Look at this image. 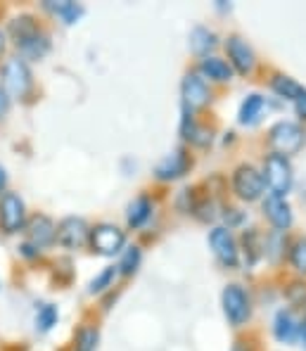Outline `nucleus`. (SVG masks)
<instances>
[{"label": "nucleus", "instance_id": "28", "mask_svg": "<svg viewBox=\"0 0 306 351\" xmlns=\"http://www.w3.org/2000/svg\"><path fill=\"white\" fill-rule=\"evenodd\" d=\"M242 242H245L247 266H254V263L259 261V256H261V242H259V235L254 233V230H247V233L242 235Z\"/></svg>", "mask_w": 306, "mask_h": 351}, {"label": "nucleus", "instance_id": "6", "mask_svg": "<svg viewBox=\"0 0 306 351\" xmlns=\"http://www.w3.org/2000/svg\"><path fill=\"white\" fill-rule=\"evenodd\" d=\"M88 245H91V250L95 254L114 256L126 247V233L121 228H117L114 223H97L95 228H91Z\"/></svg>", "mask_w": 306, "mask_h": 351}, {"label": "nucleus", "instance_id": "4", "mask_svg": "<svg viewBox=\"0 0 306 351\" xmlns=\"http://www.w3.org/2000/svg\"><path fill=\"white\" fill-rule=\"evenodd\" d=\"M263 183L271 188L273 195H285L290 193L292 188V180H294V173H292V164H290L287 157H280V154H268L266 162H263Z\"/></svg>", "mask_w": 306, "mask_h": 351}, {"label": "nucleus", "instance_id": "15", "mask_svg": "<svg viewBox=\"0 0 306 351\" xmlns=\"http://www.w3.org/2000/svg\"><path fill=\"white\" fill-rule=\"evenodd\" d=\"M190 169V157L185 154V149H176L171 157L164 159L157 167V178L159 180H176Z\"/></svg>", "mask_w": 306, "mask_h": 351}, {"label": "nucleus", "instance_id": "19", "mask_svg": "<svg viewBox=\"0 0 306 351\" xmlns=\"http://www.w3.org/2000/svg\"><path fill=\"white\" fill-rule=\"evenodd\" d=\"M200 71L207 79L219 81V84H226V81L233 79V66L221 58H204L200 64Z\"/></svg>", "mask_w": 306, "mask_h": 351}, {"label": "nucleus", "instance_id": "23", "mask_svg": "<svg viewBox=\"0 0 306 351\" xmlns=\"http://www.w3.org/2000/svg\"><path fill=\"white\" fill-rule=\"evenodd\" d=\"M214 45H216L214 31H209L207 27H195L193 31H190V48H193V53L204 55L207 58V53H209Z\"/></svg>", "mask_w": 306, "mask_h": 351}, {"label": "nucleus", "instance_id": "7", "mask_svg": "<svg viewBox=\"0 0 306 351\" xmlns=\"http://www.w3.org/2000/svg\"><path fill=\"white\" fill-rule=\"evenodd\" d=\"M221 302H223V313H226L228 323L233 328H240V325L247 323V318L252 313L250 297H247L240 285H228L221 294Z\"/></svg>", "mask_w": 306, "mask_h": 351}, {"label": "nucleus", "instance_id": "16", "mask_svg": "<svg viewBox=\"0 0 306 351\" xmlns=\"http://www.w3.org/2000/svg\"><path fill=\"white\" fill-rule=\"evenodd\" d=\"M43 8L48 10V12H53L57 19H62V24H76L81 19V14H84V8H81L79 3H71V0H45Z\"/></svg>", "mask_w": 306, "mask_h": 351}, {"label": "nucleus", "instance_id": "35", "mask_svg": "<svg viewBox=\"0 0 306 351\" xmlns=\"http://www.w3.org/2000/svg\"><path fill=\"white\" fill-rule=\"evenodd\" d=\"M5 45H8V36H5V31L0 29V58L5 55Z\"/></svg>", "mask_w": 306, "mask_h": 351}, {"label": "nucleus", "instance_id": "14", "mask_svg": "<svg viewBox=\"0 0 306 351\" xmlns=\"http://www.w3.org/2000/svg\"><path fill=\"white\" fill-rule=\"evenodd\" d=\"M180 90H183V102H185V110L188 112L200 110V107H204L207 102H209V88H207L204 79L197 74L185 76Z\"/></svg>", "mask_w": 306, "mask_h": 351}, {"label": "nucleus", "instance_id": "33", "mask_svg": "<svg viewBox=\"0 0 306 351\" xmlns=\"http://www.w3.org/2000/svg\"><path fill=\"white\" fill-rule=\"evenodd\" d=\"M294 105H297L299 117H304V119H306V90L297 97V100H294Z\"/></svg>", "mask_w": 306, "mask_h": 351}, {"label": "nucleus", "instance_id": "34", "mask_svg": "<svg viewBox=\"0 0 306 351\" xmlns=\"http://www.w3.org/2000/svg\"><path fill=\"white\" fill-rule=\"evenodd\" d=\"M8 193V171H5V167L0 164V195Z\"/></svg>", "mask_w": 306, "mask_h": 351}, {"label": "nucleus", "instance_id": "30", "mask_svg": "<svg viewBox=\"0 0 306 351\" xmlns=\"http://www.w3.org/2000/svg\"><path fill=\"white\" fill-rule=\"evenodd\" d=\"M287 299L294 306H304L306 304V282H292L287 287Z\"/></svg>", "mask_w": 306, "mask_h": 351}, {"label": "nucleus", "instance_id": "31", "mask_svg": "<svg viewBox=\"0 0 306 351\" xmlns=\"http://www.w3.org/2000/svg\"><path fill=\"white\" fill-rule=\"evenodd\" d=\"M19 254L27 256V259H38L40 250H38V247L31 245V242H22V245H19Z\"/></svg>", "mask_w": 306, "mask_h": 351}, {"label": "nucleus", "instance_id": "2", "mask_svg": "<svg viewBox=\"0 0 306 351\" xmlns=\"http://www.w3.org/2000/svg\"><path fill=\"white\" fill-rule=\"evenodd\" d=\"M0 88L8 93L10 100H24L34 88V74L27 60L8 58L0 66Z\"/></svg>", "mask_w": 306, "mask_h": 351}, {"label": "nucleus", "instance_id": "29", "mask_svg": "<svg viewBox=\"0 0 306 351\" xmlns=\"http://www.w3.org/2000/svg\"><path fill=\"white\" fill-rule=\"evenodd\" d=\"M290 261H292L294 271L306 276V237L304 240H297L292 245V250H290Z\"/></svg>", "mask_w": 306, "mask_h": 351}, {"label": "nucleus", "instance_id": "11", "mask_svg": "<svg viewBox=\"0 0 306 351\" xmlns=\"http://www.w3.org/2000/svg\"><path fill=\"white\" fill-rule=\"evenodd\" d=\"M209 245H211V250H214L216 259H219L223 266L226 268L237 266V242L231 230L223 228V226L214 228L209 233Z\"/></svg>", "mask_w": 306, "mask_h": 351}, {"label": "nucleus", "instance_id": "10", "mask_svg": "<svg viewBox=\"0 0 306 351\" xmlns=\"http://www.w3.org/2000/svg\"><path fill=\"white\" fill-rule=\"evenodd\" d=\"M24 230H27V235H29L27 242L38 247V250H48V247H53L57 242V223L45 214L31 216Z\"/></svg>", "mask_w": 306, "mask_h": 351}, {"label": "nucleus", "instance_id": "20", "mask_svg": "<svg viewBox=\"0 0 306 351\" xmlns=\"http://www.w3.org/2000/svg\"><path fill=\"white\" fill-rule=\"evenodd\" d=\"M263 107H266V100H263L259 93L247 95L245 102H242V107H240V123H245V126L257 123L259 119H261V114H263Z\"/></svg>", "mask_w": 306, "mask_h": 351}, {"label": "nucleus", "instance_id": "36", "mask_svg": "<svg viewBox=\"0 0 306 351\" xmlns=\"http://www.w3.org/2000/svg\"><path fill=\"white\" fill-rule=\"evenodd\" d=\"M302 339H304V347H306V325H302Z\"/></svg>", "mask_w": 306, "mask_h": 351}, {"label": "nucleus", "instance_id": "26", "mask_svg": "<svg viewBox=\"0 0 306 351\" xmlns=\"http://www.w3.org/2000/svg\"><path fill=\"white\" fill-rule=\"evenodd\" d=\"M117 276H119L117 266L102 268V271L97 273V276L91 280V285H88V294H102L105 290H110L112 282H114V278H117Z\"/></svg>", "mask_w": 306, "mask_h": 351}, {"label": "nucleus", "instance_id": "1", "mask_svg": "<svg viewBox=\"0 0 306 351\" xmlns=\"http://www.w3.org/2000/svg\"><path fill=\"white\" fill-rule=\"evenodd\" d=\"M8 34L22 60H43L50 53V36L34 14H17L8 24Z\"/></svg>", "mask_w": 306, "mask_h": 351}, {"label": "nucleus", "instance_id": "22", "mask_svg": "<svg viewBox=\"0 0 306 351\" xmlns=\"http://www.w3.org/2000/svg\"><path fill=\"white\" fill-rule=\"evenodd\" d=\"M97 342H100V330L95 325H81L74 335V344L71 349L74 351H97Z\"/></svg>", "mask_w": 306, "mask_h": 351}, {"label": "nucleus", "instance_id": "9", "mask_svg": "<svg viewBox=\"0 0 306 351\" xmlns=\"http://www.w3.org/2000/svg\"><path fill=\"white\" fill-rule=\"evenodd\" d=\"M88 235H91V226L81 216H64L57 223V245L64 250H81L88 245Z\"/></svg>", "mask_w": 306, "mask_h": 351}, {"label": "nucleus", "instance_id": "25", "mask_svg": "<svg viewBox=\"0 0 306 351\" xmlns=\"http://www.w3.org/2000/svg\"><path fill=\"white\" fill-rule=\"evenodd\" d=\"M60 321V311H57L55 304H40L38 311H36V330L38 332H50Z\"/></svg>", "mask_w": 306, "mask_h": 351}, {"label": "nucleus", "instance_id": "5", "mask_svg": "<svg viewBox=\"0 0 306 351\" xmlns=\"http://www.w3.org/2000/svg\"><path fill=\"white\" fill-rule=\"evenodd\" d=\"M27 204L17 193H5L0 195V230L5 235L22 233L27 228Z\"/></svg>", "mask_w": 306, "mask_h": 351}, {"label": "nucleus", "instance_id": "12", "mask_svg": "<svg viewBox=\"0 0 306 351\" xmlns=\"http://www.w3.org/2000/svg\"><path fill=\"white\" fill-rule=\"evenodd\" d=\"M226 50H228V58H231V64L235 66L242 76L250 74L254 69V64H257L252 45L247 43L245 38H240V36H231V38L226 40Z\"/></svg>", "mask_w": 306, "mask_h": 351}, {"label": "nucleus", "instance_id": "32", "mask_svg": "<svg viewBox=\"0 0 306 351\" xmlns=\"http://www.w3.org/2000/svg\"><path fill=\"white\" fill-rule=\"evenodd\" d=\"M10 102H12V100L8 97V93H5L3 88H0V119H3L10 112Z\"/></svg>", "mask_w": 306, "mask_h": 351}, {"label": "nucleus", "instance_id": "17", "mask_svg": "<svg viewBox=\"0 0 306 351\" xmlns=\"http://www.w3.org/2000/svg\"><path fill=\"white\" fill-rule=\"evenodd\" d=\"M150 216H152V202H150L145 195H140V197H136L131 204H128V211H126L128 228H133V230L143 228V226L150 221Z\"/></svg>", "mask_w": 306, "mask_h": 351}, {"label": "nucleus", "instance_id": "13", "mask_svg": "<svg viewBox=\"0 0 306 351\" xmlns=\"http://www.w3.org/2000/svg\"><path fill=\"white\" fill-rule=\"evenodd\" d=\"M263 214H266V219L276 226L280 233H285L292 226V206L287 204L285 197H280V195L273 193L266 195V199H263Z\"/></svg>", "mask_w": 306, "mask_h": 351}, {"label": "nucleus", "instance_id": "3", "mask_svg": "<svg viewBox=\"0 0 306 351\" xmlns=\"http://www.w3.org/2000/svg\"><path fill=\"white\" fill-rule=\"evenodd\" d=\"M268 143H271V147L276 149V154H280V157H292V154H297L304 147L306 133L294 121H278L271 128V133H268Z\"/></svg>", "mask_w": 306, "mask_h": 351}, {"label": "nucleus", "instance_id": "8", "mask_svg": "<svg viewBox=\"0 0 306 351\" xmlns=\"http://www.w3.org/2000/svg\"><path fill=\"white\" fill-rule=\"evenodd\" d=\"M263 185L266 183H263L261 171H257L252 164H242V167H237L235 173H233V190H235L237 197L245 199V202H254V199L261 197Z\"/></svg>", "mask_w": 306, "mask_h": 351}, {"label": "nucleus", "instance_id": "21", "mask_svg": "<svg viewBox=\"0 0 306 351\" xmlns=\"http://www.w3.org/2000/svg\"><path fill=\"white\" fill-rule=\"evenodd\" d=\"M180 131H183V138H185V141H190L193 145L204 147V145H209V143H211V133L207 131V128L197 126L195 119L190 117V112H188V110H185L183 126H180Z\"/></svg>", "mask_w": 306, "mask_h": 351}, {"label": "nucleus", "instance_id": "27", "mask_svg": "<svg viewBox=\"0 0 306 351\" xmlns=\"http://www.w3.org/2000/svg\"><path fill=\"white\" fill-rule=\"evenodd\" d=\"M140 259H143V252H140V247H136V245L126 247V252H123L117 271L121 273V276H133V273L138 271V266H140Z\"/></svg>", "mask_w": 306, "mask_h": 351}, {"label": "nucleus", "instance_id": "24", "mask_svg": "<svg viewBox=\"0 0 306 351\" xmlns=\"http://www.w3.org/2000/svg\"><path fill=\"white\" fill-rule=\"evenodd\" d=\"M271 88L278 93L280 97H287V100H297V97L306 90V88H304V86H299L294 79H290V76H283V74L273 76Z\"/></svg>", "mask_w": 306, "mask_h": 351}, {"label": "nucleus", "instance_id": "18", "mask_svg": "<svg viewBox=\"0 0 306 351\" xmlns=\"http://www.w3.org/2000/svg\"><path fill=\"white\" fill-rule=\"evenodd\" d=\"M273 332H276V337L280 342H294V339L302 335V325L294 321V316L290 311H278L276 316V325H273Z\"/></svg>", "mask_w": 306, "mask_h": 351}]
</instances>
